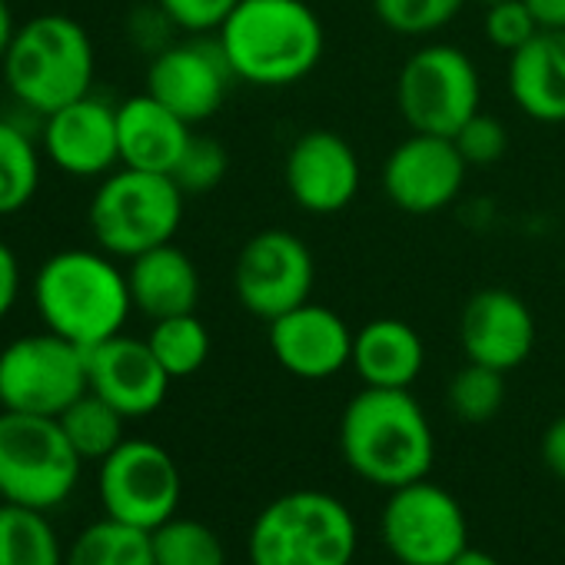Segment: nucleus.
I'll return each instance as SVG.
<instances>
[{"label": "nucleus", "instance_id": "nucleus-1", "mask_svg": "<svg viewBox=\"0 0 565 565\" xmlns=\"http://www.w3.org/2000/svg\"><path fill=\"white\" fill-rule=\"evenodd\" d=\"M31 300L44 330L94 350L124 333L134 310L127 269L117 256L97 249H61L47 256L31 282Z\"/></svg>", "mask_w": 565, "mask_h": 565}, {"label": "nucleus", "instance_id": "nucleus-2", "mask_svg": "<svg viewBox=\"0 0 565 565\" xmlns=\"http://www.w3.org/2000/svg\"><path fill=\"white\" fill-rule=\"evenodd\" d=\"M216 41L236 81L290 87L310 77L327 51V31L307 0H239Z\"/></svg>", "mask_w": 565, "mask_h": 565}, {"label": "nucleus", "instance_id": "nucleus-3", "mask_svg": "<svg viewBox=\"0 0 565 565\" xmlns=\"http://www.w3.org/2000/svg\"><path fill=\"white\" fill-rule=\"evenodd\" d=\"M340 449L360 479L383 489L426 479L436 459L429 419L413 393L380 386H366L343 409Z\"/></svg>", "mask_w": 565, "mask_h": 565}, {"label": "nucleus", "instance_id": "nucleus-4", "mask_svg": "<svg viewBox=\"0 0 565 565\" xmlns=\"http://www.w3.org/2000/svg\"><path fill=\"white\" fill-rule=\"evenodd\" d=\"M0 77L24 114L44 120L94 90L97 51L81 21L67 14H38L18 28L0 61Z\"/></svg>", "mask_w": 565, "mask_h": 565}, {"label": "nucleus", "instance_id": "nucleus-5", "mask_svg": "<svg viewBox=\"0 0 565 565\" xmlns=\"http://www.w3.org/2000/svg\"><path fill=\"white\" fill-rule=\"evenodd\" d=\"M356 519L330 492L273 499L249 529V565H353Z\"/></svg>", "mask_w": 565, "mask_h": 565}, {"label": "nucleus", "instance_id": "nucleus-6", "mask_svg": "<svg viewBox=\"0 0 565 565\" xmlns=\"http://www.w3.org/2000/svg\"><path fill=\"white\" fill-rule=\"evenodd\" d=\"M183 203L186 196L170 173L117 167L90 196V236L104 253L134 259L153 246L173 243L183 223Z\"/></svg>", "mask_w": 565, "mask_h": 565}, {"label": "nucleus", "instance_id": "nucleus-7", "mask_svg": "<svg viewBox=\"0 0 565 565\" xmlns=\"http://www.w3.org/2000/svg\"><path fill=\"white\" fill-rule=\"evenodd\" d=\"M84 459L71 446L57 416L0 409V499L57 509L81 482Z\"/></svg>", "mask_w": 565, "mask_h": 565}, {"label": "nucleus", "instance_id": "nucleus-8", "mask_svg": "<svg viewBox=\"0 0 565 565\" xmlns=\"http://www.w3.org/2000/svg\"><path fill=\"white\" fill-rule=\"evenodd\" d=\"M482 84L472 57L452 44L419 47L399 71L396 107L413 134L456 137L459 127L479 114Z\"/></svg>", "mask_w": 565, "mask_h": 565}, {"label": "nucleus", "instance_id": "nucleus-9", "mask_svg": "<svg viewBox=\"0 0 565 565\" xmlns=\"http://www.w3.org/2000/svg\"><path fill=\"white\" fill-rule=\"evenodd\" d=\"M87 390V350L51 330L18 337L0 350V409L61 416Z\"/></svg>", "mask_w": 565, "mask_h": 565}, {"label": "nucleus", "instance_id": "nucleus-10", "mask_svg": "<svg viewBox=\"0 0 565 565\" xmlns=\"http://www.w3.org/2000/svg\"><path fill=\"white\" fill-rule=\"evenodd\" d=\"M313 282V253L290 230H259L243 243L233 263V294L239 307L263 323L310 303Z\"/></svg>", "mask_w": 565, "mask_h": 565}, {"label": "nucleus", "instance_id": "nucleus-11", "mask_svg": "<svg viewBox=\"0 0 565 565\" xmlns=\"http://www.w3.org/2000/svg\"><path fill=\"white\" fill-rule=\"evenodd\" d=\"M383 542L403 565H449L469 545L466 512L456 495L429 479L390 489Z\"/></svg>", "mask_w": 565, "mask_h": 565}, {"label": "nucleus", "instance_id": "nucleus-12", "mask_svg": "<svg viewBox=\"0 0 565 565\" xmlns=\"http://www.w3.org/2000/svg\"><path fill=\"white\" fill-rule=\"evenodd\" d=\"M97 486L110 519L147 532L177 515L183 489L173 456L150 439H124L100 462Z\"/></svg>", "mask_w": 565, "mask_h": 565}, {"label": "nucleus", "instance_id": "nucleus-13", "mask_svg": "<svg viewBox=\"0 0 565 565\" xmlns=\"http://www.w3.org/2000/svg\"><path fill=\"white\" fill-rule=\"evenodd\" d=\"M233 81L236 77L223 57L220 41H206V34L173 41L167 51L150 57L147 67V94L183 117L190 127L220 114Z\"/></svg>", "mask_w": 565, "mask_h": 565}, {"label": "nucleus", "instance_id": "nucleus-14", "mask_svg": "<svg viewBox=\"0 0 565 565\" xmlns=\"http://www.w3.org/2000/svg\"><path fill=\"white\" fill-rule=\"evenodd\" d=\"M41 150L47 163L74 180H104L120 167L117 104L94 90L41 120Z\"/></svg>", "mask_w": 565, "mask_h": 565}, {"label": "nucleus", "instance_id": "nucleus-15", "mask_svg": "<svg viewBox=\"0 0 565 565\" xmlns=\"http://www.w3.org/2000/svg\"><path fill=\"white\" fill-rule=\"evenodd\" d=\"M282 183L300 210L333 216L356 200L363 167L350 140L337 130H307L287 150Z\"/></svg>", "mask_w": 565, "mask_h": 565}, {"label": "nucleus", "instance_id": "nucleus-16", "mask_svg": "<svg viewBox=\"0 0 565 565\" xmlns=\"http://www.w3.org/2000/svg\"><path fill=\"white\" fill-rule=\"evenodd\" d=\"M466 160L452 137L413 134L383 163V190L393 206L413 216H429L446 210L462 183Z\"/></svg>", "mask_w": 565, "mask_h": 565}, {"label": "nucleus", "instance_id": "nucleus-17", "mask_svg": "<svg viewBox=\"0 0 565 565\" xmlns=\"http://www.w3.org/2000/svg\"><path fill=\"white\" fill-rule=\"evenodd\" d=\"M459 343L469 363L512 373L535 350V317L512 290L486 287L462 307Z\"/></svg>", "mask_w": 565, "mask_h": 565}, {"label": "nucleus", "instance_id": "nucleus-18", "mask_svg": "<svg viewBox=\"0 0 565 565\" xmlns=\"http://www.w3.org/2000/svg\"><path fill=\"white\" fill-rule=\"evenodd\" d=\"M266 327L276 363L297 380H330L353 363L356 333L330 307L303 303Z\"/></svg>", "mask_w": 565, "mask_h": 565}, {"label": "nucleus", "instance_id": "nucleus-19", "mask_svg": "<svg viewBox=\"0 0 565 565\" xmlns=\"http://www.w3.org/2000/svg\"><path fill=\"white\" fill-rule=\"evenodd\" d=\"M87 383L90 393L107 399L127 419H140L163 406L170 373L160 366L147 340L117 333L87 350Z\"/></svg>", "mask_w": 565, "mask_h": 565}, {"label": "nucleus", "instance_id": "nucleus-20", "mask_svg": "<svg viewBox=\"0 0 565 565\" xmlns=\"http://www.w3.org/2000/svg\"><path fill=\"white\" fill-rule=\"evenodd\" d=\"M193 127L163 107L147 90L117 104V140H120V167L173 173L183 157Z\"/></svg>", "mask_w": 565, "mask_h": 565}, {"label": "nucleus", "instance_id": "nucleus-21", "mask_svg": "<svg viewBox=\"0 0 565 565\" xmlns=\"http://www.w3.org/2000/svg\"><path fill=\"white\" fill-rule=\"evenodd\" d=\"M127 282L134 310H140L147 320L196 313L200 269L177 243H163L127 259Z\"/></svg>", "mask_w": 565, "mask_h": 565}, {"label": "nucleus", "instance_id": "nucleus-22", "mask_svg": "<svg viewBox=\"0 0 565 565\" xmlns=\"http://www.w3.org/2000/svg\"><path fill=\"white\" fill-rule=\"evenodd\" d=\"M509 94L539 124H565V31H539L509 54Z\"/></svg>", "mask_w": 565, "mask_h": 565}, {"label": "nucleus", "instance_id": "nucleus-23", "mask_svg": "<svg viewBox=\"0 0 565 565\" xmlns=\"http://www.w3.org/2000/svg\"><path fill=\"white\" fill-rule=\"evenodd\" d=\"M426 350L419 333L393 317L366 323L353 337V370L366 386L380 390H409L423 373Z\"/></svg>", "mask_w": 565, "mask_h": 565}, {"label": "nucleus", "instance_id": "nucleus-24", "mask_svg": "<svg viewBox=\"0 0 565 565\" xmlns=\"http://www.w3.org/2000/svg\"><path fill=\"white\" fill-rule=\"evenodd\" d=\"M41 173V140L14 117H0V216L21 213L38 196Z\"/></svg>", "mask_w": 565, "mask_h": 565}, {"label": "nucleus", "instance_id": "nucleus-25", "mask_svg": "<svg viewBox=\"0 0 565 565\" xmlns=\"http://www.w3.org/2000/svg\"><path fill=\"white\" fill-rule=\"evenodd\" d=\"M67 552L44 509L0 499V565H64Z\"/></svg>", "mask_w": 565, "mask_h": 565}, {"label": "nucleus", "instance_id": "nucleus-26", "mask_svg": "<svg viewBox=\"0 0 565 565\" xmlns=\"http://www.w3.org/2000/svg\"><path fill=\"white\" fill-rule=\"evenodd\" d=\"M64 565H157L153 535L107 515L74 539Z\"/></svg>", "mask_w": 565, "mask_h": 565}, {"label": "nucleus", "instance_id": "nucleus-27", "mask_svg": "<svg viewBox=\"0 0 565 565\" xmlns=\"http://www.w3.org/2000/svg\"><path fill=\"white\" fill-rule=\"evenodd\" d=\"M61 429L67 433L71 446L77 449V456L84 462H104L127 436H124V423L127 416L120 409H114L107 399H100L97 393H84L77 403H71L61 416H57Z\"/></svg>", "mask_w": 565, "mask_h": 565}, {"label": "nucleus", "instance_id": "nucleus-28", "mask_svg": "<svg viewBox=\"0 0 565 565\" xmlns=\"http://www.w3.org/2000/svg\"><path fill=\"white\" fill-rule=\"evenodd\" d=\"M147 343H150L153 356L160 360V366L170 373V380L193 376L210 360V330L203 327V320L196 313L153 320Z\"/></svg>", "mask_w": 565, "mask_h": 565}, {"label": "nucleus", "instance_id": "nucleus-29", "mask_svg": "<svg viewBox=\"0 0 565 565\" xmlns=\"http://www.w3.org/2000/svg\"><path fill=\"white\" fill-rule=\"evenodd\" d=\"M153 562L157 565H226L220 535L200 522L173 515L153 532Z\"/></svg>", "mask_w": 565, "mask_h": 565}, {"label": "nucleus", "instance_id": "nucleus-30", "mask_svg": "<svg viewBox=\"0 0 565 565\" xmlns=\"http://www.w3.org/2000/svg\"><path fill=\"white\" fill-rule=\"evenodd\" d=\"M446 403L462 423H489L505 403V373L482 363H466L449 380Z\"/></svg>", "mask_w": 565, "mask_h": 565}, {"label": "nucleus", "instance_id": "nucleus-31", "mask_svg": "<svg viewBox=\"0 0 565 565\" xmlns=\"http://www.w3.org/2000/svg\"><path fill=\"white\" fill-rule=\"evenodd\" d=\"M466 0H373L380 24L399 38H429L449 28Z\"/></svg>", "mask_w": 565, "mask_h": 565}, {"label": "nucleus", "instance_id": "nucleus-32", "mask_svg": "<svg viewBox=\"0 0 565 565\" xmlns=\"http://www.w3.org/2000/svg\"><path fill=\"white\" fill-rule=\"evenodd\" d=\"M226 170H230V157L223 143H216L213 137H190L170 177L183 190V196H203L223 183Z\"/></svg>", "mask_w": 565, "mask_h": 565}, {"label": "nucleus", "instance_id": "nucleus-33", "mask_svg": "<svg viewBox=\"0 0 565 565\" xmlns=\"http://www.w3.org/2000/svg\"><path fill=\"white\" fill-rule=\"evenodd\" d=\"M466 167H495L509 150V130L492 114H472L452 137Z\"/></svg>", "mask_w": 565, "mask_h": 565}, {"label": "nucleus", "instance_id": "nucleus-34", "mask_svg": "<svg viewBox=\"0 0 565 565\" xmlns=\"http://www.w3.org/2000/svg\"><path fill=\"white\" fill-rule=\"evenodd\" d=\"M539 21L532 18L525 0H502V4L486 8V38L492 47H499L502 54H515L522 51L535 34H539Z\"/></svg>", "mask_w": 565, "mask_h": 565}, {"label": "nucleus", "instance_id": "nucleus-35", "mask_svg": "<svg viewBox=\"0 0 565 565\" xmlns=\"http://www.w3.org/2000/svg\"><path fill=\"white\" fill-rule=\"evenodd\" d=\"M173 31H180V28L167 18V11L157 4V0L134 8L127 18V38L147 57H157L160 51H167L173 44Z\"/></svg>", "mask_w": 565, "mask_h": 565}, {"label": "nucleus", "instance_id": "nucleus-36", "mask_svg": "<svg viewBox=\"0 0 565 565\" xmlns=\"http://www.w3.org/2000/svg\"><path fill=\"white\" fill-rule=\"evenodd\" d=\"M167 18L186 34H210L233 14L239 0H157Z\"/></svg>", "mask_w": 565, "mask_h": 565}, {"label": "nucleus", "instance_id": "nucleus-37", "mask_svg": "<svg viewBox=\"0 0 565 565\" xmlns=\"http://www.w3.org/2000/svg\"><path fill=\"white\" fill-rule=\"evenodd\" d=\"M18 297H21V259L4 239H0V323L14 310Z\"/></svg>", "mask_w": 565, "mask_h": 565}, {"label": "nucleus", "instance_id": "nucleus-38", "mask_svg": "<svg viewBox=\"0 0 565 565\" xmlns=\"http://www.w3.org/2000/svg\"><path fill=\"white\" fill-rule=\"evenodd\" d=\"M542 459L552 469V476L565 482V416H558L545 429V436H542Z\"/></svg>", "mask_w": 565, "mask_h": 565}, {"label": "nucleus", "instance_id": "nucleus-39", "mask_svg": "<svg viewBox=\"0 0 565 565\" xmlns=\"http://www.w3.org/2000/svg\"><path fill=\"white\" fill-rule=\"evenodd\" d=\"M542 31H565V0H525Z\"/></svg>", "mask_w": 565, "mask_h": 565}, {"label": "nucleus", "instance_id": "nucleus-40", "mask_svg": "<svg viewBox=\"0 0 565 565\" xmlns=\"http://www.w3.org/2000/svg\"><path fill=\"white\" fill-rule=\"evenodd\" d=\"M18 18H14V8H11V0H0V61H4L14 34H18Z\"/></svg>", "mask_w": 565, "mask_h": 565}, {"label": "nucleus", "instance_id": "nucleus-41", "mask_svg": "<svg viewBox=\"0 0 565 565\" xmlns=\"http://www.w3.org/2000/svg\"><path fill=\"white\" fill-rule=\"evenodd\" d=\"M449 565H499V558H492L489 552H482V548H472V545H466Z\"/></svg>", "mask_w": 565, "mask_h": 565}, {"label": "nucleus", "instance_id": "nucleus-42", "mask_svg": "<svg viewBox=\"0 0 565 565\" xmlns=\"http://www.w3.org/2000/svg\"><path fill=\"white\" fill-rule=\"evenodd\" d=\"M476 4H486V8H492V4H502V0H476Z\"/></svg>", "mask_w": 565, "mask_h": 565}]
</instances>
